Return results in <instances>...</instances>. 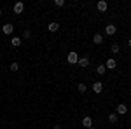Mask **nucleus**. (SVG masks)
Returning a JSON list of instances; mask_svg holds the SVG:
<instances>
[{
    "instance_id": "5701e85b",
    "label": "nucleus",
    "mask_w": 131,
    "mask_h": 129,
    "mask_svg": "<svg viewBox=\"0 0 131 129\" xmlns=\"http://www.w3.org/2000/svg\"><path fill=\"white\" fill-rule=\"evenodd\" d=\"M89 129H96V127H89Z\"/></svg>"
},
{
    "instance_id": "a211bd4d",
    "label": "nucleus",
    "mask_w": 131,
    "mask_h": 129,
    "mask_svg": "<svg viewBox=\"0 0 131 129\" xmlns=\"http://www.w3.org/2000/svg\"><path fill=\"white\" fill-rule=\"evenodd\" d=\"M54 5L56 7H63L65 5V0H54Z\"/></svg>"
},
{
    "instance_id": "f3484780",
    "label": "nucleus",
    "mask_w": 131,
    "mask_h": 129,
    "mask_svg": "<svg viewBox=\"0 0 131 129\" xmlns=\"http://www.w3.org/2000/svg\"><path fill=\"white\" fill-rule=\"evenodd\" d=\"M10 70H12V72H18V70H19V65H18L16 61H14V63H10Z\"/></svg>"
},
{
    "instance_id": "412c9836",
    "label": "nucleus",
    "mask_w": 131,
    "mask_h": 129,
    "mask_svg": "<svg viewBox=\"0 0 131 129\" xmlns=\"http://www.w3.org/2000/svg\"><path fill=\"white\" fill-rule=\"evenodd\" d=\"M52 129H61V126H54V127H52Z\"/></svg>"
},
{
    "instance_id": "20e7f679",
    "label": "nucleus",
    "mask_w": 131,
    "mask_h": 129,
    "mask_svg": "<svg viewBox=\"0 0 131 129\" xmlns=\"http://www.w3.org/2000/svg\"><path fill=\"white\" fill-rule=\"evenodd\" d=\"M115 66H117L115 60H114V58H108V60H107V63H105V68H107V70H114Z\"/></svg>"
},
{
    "instance_id": "4468645a",
    "label": "nucleus",
    "mask_w": 131,
    "mask_h": 129,
    "mask_svg": "<svg viewBox=\"0 0 131 129\" xmlns=\"http://www.w3.org/2000/svg\"><path fill=\"white\" fill-rule=\"evenodd\" d=\"M96 72H98V75H103V73L107 72V68H105V65H100V66L96 68Z\"/></svg>"
},
{
    "instance_id": "9d476101",
    "label": "nucleus",
    "mask_w": 131,
    "mask_h": 129,
    "mask_svg": "<svg viewBox=\"0 0 131 129\" xmlns=\"http://www.w3.org/2000/svg\"><path fill=\"white\" fill-rule=\"evenodd\" d=\"M47 30H49V31H58V30H60V25L52 21V23H49V25H47Z\"/></svg>"
},
{
    "instance_id": "0eeeda50",
    "label": "nucleus",
    "mask_w": 131,
    "mask_h": 129,
    "mask_svg": "<svg viewBox=\"0 0 131 129\" xmlns=\"http://www.w3.org/2000/svg\"><path fill=\"white\" fill-rule=\"evenodd\" d=\"M115 31H117V28H115L114 25H107V26H105V33H107V35H110V37L115 33Z\"/></svg>"
},
{
    "instance_id": "f257e3e1",
    "label": "nucleus",
    "mask_w": 131,
    "mask_h": 129,
    "mask_svg": "<svg viewBox=\"0 0 131 129\" xmlns=\"http://www.w3.org/2000/svg\"><path fill=\"white\" fill-rule=\"evenodd\" d=\"M67 61H68L70 65H75V63L79 61V54H77V52H73V51H70V52H68V56H67Z\"/></svg>"
},
{
    "instance_id": "6e6552de",
    "label": "nucleus",
    "mask_w": 131,
    "mask_h": 129,
    "mask_svg": "<svg viewBox=\"0 0 131 129\" xmlns=\"http://www.w3.org/2000/svg\"><path fill=\"white\" fill-rule=\"evenodd\" d=\"M77 63L81 65L82 68H88V66H89V58H86V56H84V58H79V61H77Z\"/></svg>"
},
{
    "instance_id": "dca6fc26",
    "label": "nucleus",
    "mask_w": 131,
    "mask_h": 129,
    "mask_svg": "<svg viewBox=\"0 0 131 129\" xmlns=\"http://www.w3.org/2000/svg\"><path fill=\"white\" fill-rule=\"evenodd\" d=\"M77 89H79V92H86L88 87H86V84H79V86H77Z\"/></svg>"
},
{
    "instance_id": "6ab92c4d",
    "label": "nucleus",
    "mask_w": 131,
    "mask_h": 129,
    "mask_svg": "<svg viewBox=\"0 0 131 129\" xmlns=\"http://www.w3.org/2000/svg\"><path fill=\"white\" fill-rule=\"evenodd\" d=\"M30 37H31V31L30 30H25V31H23V39H30Z\"/></svg>"
},
{
    "instance_id": "aec40b11",
    "label": "nucleus",
    "mask_w": 131,
    "mask_h": 129,
    "mask_svg": "<svg viewBox=\"0 0 131 129\" xmlns=\"http://www.w3.org/2000/svg\"><path fill=\"white\" fill-rule=\"evenodd\" d=\"M119 49H121V47H119L117 44H114V45H112V52H114V54H117V52H119Z\"/></svg>"
},
{
    "instance_id": "423d86ee",
    "label": "nucleus",
    "mask_w": 131,
    "mask_h": 129,
    "mask_svg": "<svg viewBox=\"0 0 131 129\" xmlns=\"http://www.w3.org/2000/svg\"><path fill=\"white\" fill-rule=\"evenodd\" d=\"M82 126H84V127H88V129H89V127H93V119L86 115V117L82 119Z\"/></svg>"
},
{
    "instance_id": "1a4fd4ad",
    "label": "nucleus",
    "mask_w": 131,
    "mask_h": 129,
    "mask_svg": "<svg viewBox=\"0 0 131 129\" xmlns=\"http://www.w3.org/2000/svg\"><path fill=\"white\" fill-rule=\"evenodd\" d=\"M96 7H98V10H100V12H105V10H107V7H108V4H107L105 0H100Z\"/></svg>"
},
{
    "instance_id": "b1692460",
    "label": "nucleus",
    "mask_w": 131,
    "mask_h": 129,
    "mask_svg": "<svg viewBox=\"0 0 131 129\" xmlns=\"http://www.w3.org/2000/svg\"><path fill=\"white\" fill-rule=\"evenodd\" d=\"M0 14H2V9H0Z\"/></svg>"
},
{
    "instance_id": "9b49d317",
    "label": "nucleus",
    "mask_w": 131,
    "mask_h": 129,
    "mask_svg": "<svg viewBox=\"0 0 131 129\" xmlns=\"http://www.w3.org/2000/svg\"><path fill=\"white\" fill-rule=\"evenodd\" d=\"M10 45H12V47H19L21 45V39L19 37H14V39L10 40Z\"/></svg>"
},
{
    "instance_id": "39448f33",
    "label": "nucleus",
    "mask_w": 131,
    "mask_h": 129,
    "mask_svg": "<svg viewBox=\"0 0 131 129\" xmlns=\"http://www.w3.org/2000/svg\"><path fill=\"white\" fill-rule=\"evenodd\" d=\"M93 91H94L96 94H100L101 91H103V82H100V80H98V82H94V84H93Z\"/></svg>"
},
{
    "instance_id": "f8f14e48",
    "label": "nucleus",
    "mask_w": 131,
    "mask_h": 129,
    "mask_svg": "<svg viewBox=\"0 0 131 129\" xmlns=\"http://www.w3.org/2000/svg\"><path fill=\"white\" fill-rule=\"evenodd\" d=\"M126 112H128V107H126L124 103L117 105V113H126Z\"/></svg>"
},
{
    "instance_id": "7ed1b4c3",
    "label": "nucleus",
    "mask_w": 131,
    "mask_h": 129,
    "mask_svg": "<svg viewBox=\"0 0 131 129\" xmlns=\"http://www.w3.org/2000/svg\"><path fill=\"white\" fill-rule=\"evenodd\" d=\"M2 31H4V33H5V35H10V33H12V31H14V26H12V25H10V23H5V25H4V26H2Z\"/></svg>"
},
{
    "instance_id": "ddd939ff",
    "label": "nucleus",
    "mask_w": 131,
    "mask_h": 129,
    "mask_svg": "<svg viewBox=\"0 0 131 129\" xmlns=\"http://www.w3.org/2000/svg\"><path fill=\"white\" fill-rule=\"evenodd\" d=\"M93 42H94V44H101V42H103V35H100V33H96V35L93 37Z\"/></svg>"
},
{
    "instance_id": "2eb2a0df",
    "label": "nucleus",
    "mask_w": 131,
    "mask_h": 129,
    "mask_svg": "<svg viewBox=\"0 0 131 129\" xmlns=\"http://www.w3.org/2000/svg\"><path fill=\"white\" fill-rule=\"evenodd\" d=\"M108 120H110L112 124H115V122H117V113H110V115H108Z\"/></svg>"
},
{
    "instance_id": "4be33fe9",
    "label": "nucleus",
    "mask_w": 131,
    "mask_h": 129,
    "mask_svg": "<svg viewBox=\"0 0 131 129\" xmlns=\"http://www.w3.org/2000/svg\"><path fill=\"white\" fill-rule=\"evenodd\" d=\"M128 45H129V47H131V39H129V40H128Z\"/></svg>"
},
{
    "instance_id": "f03ea898",
    "label": "nucleus",
    "mask_w": 131,
    "mask_h": 129,
    "mask_svg": "<svg viewBox=\"0 0 131 129\" xmlns=\"http://www.w3.org/2000/svg\"><path fill=\"white\" fill-rule=\"evenodd\" d=\"M23 10H25V4L23 2H16L14 4V14H21Z\"/></svg>"
}]
</instances>
